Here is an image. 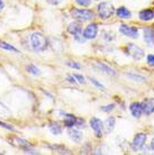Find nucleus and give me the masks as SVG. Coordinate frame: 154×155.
<instances>
[{"instance_id": "nucleus-35", "label": "nucleus", "mask_w": 154, "mask_h": 155, "mask_svg": "<svg viewBox=\"0 0 154 155\" xmlns=\"http://www.w3.org/2000/svg\"><path fill=\"white\" fill-rule=\"evenodd\" d=\"M151 148H152L153 152H154V138L152 140V142H151Z\"/></svg>"}, {"instance_id": "nucleus-20", "label": "nucleus", "mask_w": 154, "mask_h": 155, "mask_svg": "<svg viewBox=\"0 0 154 155\" xmlns=\"http://www.w3.org/2000/svg\"><path fill=\"white\" fill-rule=\"evenodd\" d=\"M0 47H1L2 50L9 51V52H14V53H20L19 51L17 50L16 47H14L12 45H10V44H8V43L4 42V41H0Z\"/></svg>"}, {"instance_id": "nucleus-10", "label": "nucleus", "mask_w": 154, "mask_h": 155, "mask_svg": "<svg viewBox=\"0 0 154 155\" xmlns=\"http://www.w3.org/2000/svg\"><path fill=\"white\" fill-rule=\"evenodd\" d=\"M141 104H142L143 114H145L146 116H150L151 114L154 113V98H147Z\"/></svg>"}, {"instance_id": "nucleus-11", "label": "nucleus", "mask_w": 154, "mask_h": 155, "mask_svg": "<svg viewBox=\"0 0 154 155\" xmlns=\"http://www.w3.org/2000/svg\"><path fill=\"white\" fill-rule=\"evenodd\" d=\"M68 134H69L70 138L73 140V142H75V143H80L81 140H82V137H83L82 133H81L79 129H77V128H73V127L69 128Z\"/></svg>"}, {"instance_id": "nucleus-14", "label": "nucleus", "mask_w": 154, "mask_h": 155, "mask_svg": "<svg viewBox=\"0 0 154 155\" xmlns=\"http://www.w3.org/2000/svg\"><path fill=\"white\" fill-rule=\"evenodd\" d=\"M139 17L142 21H150L154 19V12L151 9H144L142 12H139Z\"/></svg>"}, {"instance_id": "nucleus-33", "label": "nucleus", "mask_w": 154, "mask_h": 155, "mask_svg": "<svg viewBox=\"0 0 154 155\" xmlns=\"http://www.w3.org/2000/svg\"><path fill=\"white\" fill-rule=\"evenodd\" d=\"M68 81L71 82V83H77V80H75V78L73 77V75H68Z\"/></svg>"}, {"instance_id": "nucleus-2", "label": "nucleus", "mask_w": 154, "mask_h": 155, "mask_svg": "<svg viewBox=\"0 0 154 155\" xmlns=\"http://www.w3.org/2000/svg\"><path fill=\"white\" fill-rule=\"evenodd\" d=\"M71 15L74 19H77L80 23L91 20L95 16L92 10H90V9H79V8H73L71 10Z\"/></svg>"}, {"instance_id": "nucleus-12", "label": "nucleus", "mask_w": 154, "mask_h": 155, "mask_svg": "<svg viewBox=\"0 0 154 155\" xmlns=\"http://www.w3.org/2000/svg\"><path fill=\"white\" fill-rule=\"evenodd\" d=\"M129 110H131L132 115L135 118H139L141 115L143 114L142 104L141 102H132L131 105H129Z\"/></svg>"}, {"instance_id": "nucleus-29", "label": "nucleus", "mask_w": 154, "mask_h": 155, "mask_svg": "<svg viewBox=\"0 0 154 155\" xmlns=\"http://www.w3.org/2000/svg\"><path fill=\"white\" fill-rule=\"evenodd\" d=\"M0 126H1V127H4V128H6V129H8V130L16 132L15 127H12V125H8V124H6V123H2V121H0Z\"/></svg>"}, {"instance_id": "nucleus-5", "label": "nucleus", "mask_w": 154, "mask_h": 155, "mask_svg": "<svg viewBox=\"0 0 154 155\" xmlns=\"http://www.w3.org/2000/svg\"><path fill=\"white\" fill-rule=\"evenodd\" d=\"M126 52H127L128 55H129L133 60H135V61H141V60L144 58V55H145L143 48H141L139 46L135 45V44H133V43L127 44V46H126Z\"/></svg>"}, {"instance_id": "nucleus-26", "label": "nucleus", "mask_w": 154, "mask_h": 155, "mask_svg": "<svg viewBox=\"0 0 154 155\" xmlns=\"http://www.w3.org/2000/svg\"><path fill=\"white\" fill-rule=\"evenodd\" d=\"M90 81L92 82L93 84L96 85V87H97V88H98V89L102 90V91H105V90H106V89H105V87H104V85L101 84L100 82H98V81H97V80H96V79H95V78H90Z\"/></svg>"}, {"instance_id": "nucleus-9", "label": "nucleus", "mask_w": 154, "mask_h": 155, "mask_svg": "<svg viewBox=\"0 0 154 155\" xmlns=\"http://www.w3.org/2000/svg\"><path fill=\"white\" fill-rule=\"evenodd\" d=\"M97 34H98V25L96 23L89 24L82 33L85 39H95L97 37Z\"/></svg>"}, {"instance_id": "nucleus-21", "label": "nucleus", "mask_w": 154, "mask_h": 155, "mask_svg": "<svg viewBox=\"0 0 154 155\" xmlns=\"http://www.w3.org/2000/svg\"><path fill=\"white\" fill-rule=\"evenodd\" d=\"M10 115H12V114H10V110H9L5 105L0 104V118L6 119V118H9Z\"/></svg>"}, {"instance_id": "nucleus-3", "label": "nucleus", "mask_w": 154, "mask_h": 155, "mask_svg": "<svg viewBox=\"0 0 154 155\" xmlns=\"http://www.w3.org/2000/svg\"><path fill=\"white\" fill-rule=\"evenodd\" d=\"M97 10H98V15L101 19H108L110 18L114 12H115V8L110 2H107V1H104V2H100L97 7Z\"/></svg>"}, {"instance_id": "nucleus-17", "label": "nucleus", "mask_w": 154, "mask_h": 155, "mask_svg": "<svg viewBox=\"0 0 154 155\" xmlns=\"http://www.w3.org/2000/svg\"><path fill=\"white\" fill-rule=\"evenodd\" d=\"M115 125H116L115 117H112V116L108 117L107 119H106V121H105V124H104V127H105L106 133H112V129L115 128Z\"/></svg>"}, {"instance_id": "nucleus-31", "label": "nucleus", "mask_w": 154, "mask_h": 155, "mask_svg": "<svg viewBox=\"0 0 154 155\" xmlns=\"http://www.w3.org/2000/svg\"><path fill=\"white\" fill-rule=\"evenodd\" d=\"M49 4L53 5V6H58V5H60L63 1V0H46Z\"/></svg>"}, {"instance_id": "nucleus-34", "label": "nucleus", "mask_w": 154, "mask_h": 155, "mask_svg": "<svg viewBox=\"0 0 154 155\" xmlns=\"http://www.w3.org/2000/svg\"><path fill=\"white\" fill-rule=\"evenodd\" d=\"M5 7V2L2 1V0H0V10H2Z\"/></svg>"}, {"instance_id": "nucleus-30", "label": "nucleus", "mask_w": 154, "mask_h": 155, "mask_svg": "<svg viewBox=\"0 0 154 155\" xmlns=\"http://www.w3.org/2000/svg\"><path fill=\"white\" fill-rule=\"evenodd\" d=\"M73 77L75 78V80H77V82H79V83H81V84H83L85 83V78L82 77L81 74H73Z\"/></svg>"}, {"instance_id": "nucleus-18", "label": "nucleus", "mask_w": 154, "mask_h": 155, "mask_svg": "<svg viewBox=\"0 0 154 155\" xmlns=\"http://www.w3.org/2000/svg\"><path fill=\"white\" fill-rule=\"evenodd\" d=\"M75 124H77V117L74 116V115H70V114L64 115V126L65 127H74Z\"/></svg>"}, {"instance_id": "nucleus-8", "label": "nucleus", "mask_w": 154, "mask_h": 155, "mask_svg": "<svg viewBox=\"0 0 154 155\" xmlns=\"http://www.w3.org/2000/svg\"><path fill=\"white\" fill-rule=\"evenodd\" d=\"M119 31L123 35L131 37V38H139V31L137 28L134 26H129V25H122L119 27Z\"/></svg>"}, {"instance_id": "nucleus-27", "label": "nucleus", "mask_w": 154, "mask_h": 155, "mask_svg": "<svg viewBox=\"0 0 154 155\" xmlns=\"http://www.w3.org/2000/svg\"><path fill=\"white\" fill-rule=\"evenodd\" d=\"M66 64H68V66L72 68V69H77V70L81 69V65H80V64H79V63H77V62H73V61H69V62L66 63Z\"/></svg>"}, {"instance_id": "nucleus-23", "label": "nucleus", "mask_w": 154, "mask_h": 155, "mask_svg": "<svg viewBox=\"0 0 154 155\" xmlns=\"http://www.w3.org/2000/svg\"><path fill=\"white\" fill-rule=\"evenodd\" d=\"M126 77L129 78V79H132V80H134V81H139V82L145 81V78L142 77V75H139V74L129 73V74H126Z\"/></svg>"}, {"instance_id": "nucleus-19", "label": "nucleus", "mask_w": 154, "mask_h": 155, "mask_svg": "<svg viewBox=\"0 0 154 155\" xmlns=\"http://www.w3.org/2000/svg\"><path fill=\"white\" fill-rule=\"evenodd\" d=\"M49 128H50L51 133L54 134V135H60V134H62V127L59 123H52V124H50Z\"/></svg>"}, {"instance_id": "nucleus-25", "label": "nucleus", "mask_w": 154, "mask_h": 155, "mask_svg": "<svg viewBox=\"0 0 154 155\" xmlns=\"http://www.w3.org/2000/svg\"><path fill=\"white\" fill-rule=\"evenodd\" d=\"M75 2L82 7H89L91 4V0H75Z\"/></svg>"}, {"instance_id": "nucleus-22", "label": "nucleus", "mask_w": 154, "mask_h": 155, "mask_svg": "<svg viewBox=\"0 0 154 155\" xmlns=\"http://www.w3.org/2000/svg\"><path fill=\"white\" fill-rule=\"evenodd\" d=\"M26 70L28 73L33 74V75H39L41 74V70H39L37 66H35L34 64H28L26 66Z\"/></svg>"}, {"instance_id": "nucleus-15", "label": "nucleus", "mask_w": 154, "mask_h": 155, "mask_svg": "<svg viewBox=\"0 0 154 155\" xmlns=\"http://www.w3.org/2000/svg\"><path fill=\"white\" fill-rule=\"evenodd\" d=\"M96 66L100 71H102L104 73L108 74V75H115V73H116L115 70H114L112 68H110V66L107 65V64H106V63H104V62H97Z\"/></svg>"}, {"instance_id": "nucleus-1", "label": "nucleus", "mask_w": 154, "mask_h": 155, "mask_svg": "<svg viewBox=\"0 0 154 155\" xmlns=\"http://www.w3.org/2000/svg\"><path fill=\"white\" fill-rule=\"evenodd\" d=\"M29 41H31V46L33 48V51L37 52V53L44 52L49 46L47 39L41 33H33L31 37H29Z\"/></svg>"}, {"instance_id": "nucleus-24", "label": "nucleus", "mask_w": 154, "mask_h": 155, "mask_svg": "<svg viewBox=\"0 0 154 155\" xmlns=\"http://www.w3.org/2000/svg\"><path fill=\"white\" fill-rule=\"evenodd\" d=\"M115 109V104H110V105H107V106H104V107H101V110L105 111V113H110Z\"/></svg>"}, {"instance_id": "nucleus-32", "label": "nucleus", "mask_w": 154, "mask_h": 155, "mask_svg": "<svg viewBox=\"0 0 154 155\" xmlns=\"http://www.w3.org/2000/svg\"><path fill=\"white\" fill-rule=\"evenodd\" d=\"M83 124H85V120L81 118H77V124H75L77 127H83Z\"/></svg>"}, {"instance_id": "nucleus-28", "label": "nucleus", "mask_w": 154, "mask_h": 155, "mask_svg": "<svg viewBox=\"0 0 154 155\" xmlns=\"http://www.w3.org/2000/svg\"><path fill=\"white\" fill-rule=\"evenodd\" d=\"M146 63H147V64H149L150 66L154 68V54L147 55V58H146Z\"/></svg>"}, {"instance_id": "nucleus-36", "label": "nucleus", "mask_w": 154, "mask_h": 155, "mask_svg": "<svg viewBox=\"0 0 154 155\" xmlns=\"http://www.w3.org/2000/svg\"><path fill=\"white\" fill-rule=\"evenodd\" d=\"M97 1H98V0H97Z\"/></svg>"}, {"instance_id": "nucleus-13", "label": "nucleus", "mask_w": 154, "mask_h": 155, "mask_svg": "<svg viewBox=\"0 0 154 155\" xmlns=\"http://www.w3.org/2000/svg\"><path fill=\"white\" fill-rule=\"evenodd\" d=\"M144 41L149 46L154 45V31L152 28L146 27L144 29Z\"/></svg>"}, {"instance_id": "nucleus-7", "label": "nucleus", "mask_w": 154, "mask_h": 155, "mask_svg": "<svg viewBox=\"0 0 154 155\" xmlns=\"http://www.w3.org/2000/svg\"><path fill=\"white\" fill-rule=\"evenodd\" d=\"M90 127L92 128V130L95 132L97 137H101L104 134V123L101 121L99 118L97 117H92L90 119Z\"/></svg>"}, {"instance_id": "nucleus-16", "label": "nucleus", "mask_w": 154, "mask_h": 155, "mask_svg": "<svg viewBox=\"0 0 154 155\" xmlns=\"http://www.w3.org/2000/svg\"><path fill=\"white\" fill-rule=\"evenodd\" d=\"M116 14H117V16H118L119 18H122V19H129L132 17L131 10L127 9L126 7H124V6L118 8V9L116 10Z\"/></svg>"}, {"instance_id": "nucleus-6", "label": "nucleus", "mask_w": 154, "mask_h": 155, "mask_svg": "<svg viewBox=\"0 0 154 155\" xmlns=\"http://www.w3.org/2000/svg\"><path fill=\"white\" fill-rule=\"evenodd\" d=\"M146 138H147V136H146V134H144V133L136 134L133 142H132V147H133V150H134V151H141V150L144 147V145H145Z\"/></svg>"}, {"instance_id": "nucleus-4", "label": "nucleus", "mask_w": 154, "mask_h": 155, "mask_svg": "<svg viewBox=\"0 0 154 155\" xmlns=\"http://www.w3.org/2000/svg\"><path fill=\"white\" fill-rule=\"evenodd\" d=\"M68 31H69L71 35L73 36L74 39L80 43H83L85 41V38L82 35V26H81L80 21H73V23H70L68 26Z\"/></svg>"}]
</instances>
